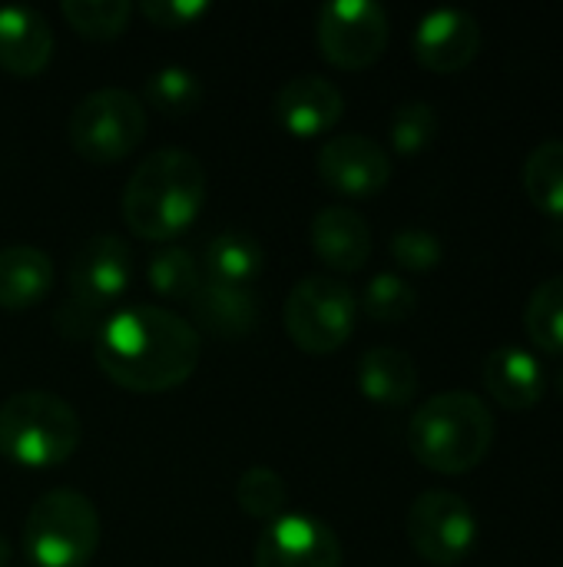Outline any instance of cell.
<instances>
[{"mask_svg": "<svg viewBox=\"0 0 563 567\" xmlns=\"http://www.w3.org/2000/svg\"><path fill=\"white\" fill-rule=\"evenodd\" d=\"M202 355L196 326L159 306H129L103 319L93 339L100 372L136 395L173 392L192 379Z\"/></svg>", "mask_w": 563, "mask_h": 567, "instance_id": "1", "label": "cell"}, {"mask_svg": "<svg viewBox=\"0 0 563 567\" xmlns=\"http://www.w3.org/2000/svg\"><path fill=\"white\" fill-rule=\"evenodd\" d=\"M206 203V169L196 153L166 146L149 153L123 189V223L133 236L166 243L183 236Z\"/></svg>", "mask_w": 563, "mask_h": 567, "instance_id": "2", "label": "cell"}, {"mask_svg": "<svg viewBox=\"0 0 563 567\" xmlns=\"http://www.w3.org/2000/svg\"><path fill=\"white\" fill-rule=\"evenodd\" d=\"M494 415L475 392H438L408 422V449L418 465L438 475H465L494 449Z\"/></svg>", "mask_w": 563, "mask_h": 567, "instance_id": "3", "label": "cell"}, {"mask_svg": "<svg viewBox=\"0 0 563 567\" xmlns=\"http://www.w3.org/2000/svg\"><path fill=\"white\" fill-rule=\"evenodd\" d=\"M83 442L80 415L50 392H17L0 405V455L20 468H56Z\"/></svg>", "mask_w": 563, "mask_h": 567, "instance_id": "4", "label": "cell"}, {"mask_svg": "<svg viewBox=\"0 0 563 567\" xmlns=\"http://www.w3.org/2000/svg\"><path fill=\"white\" fill-rule=\"evenodd\" d=\"M100 512L73 488L43 492L23 525V551L33 567H86L100 548Z\"/></svg>", "mask_w": 563, "mask_h": 567, "instance_id": "5", "label": "cell"}, {"mask_svg": "<svg viewBox=\"0 0 563 567\" xmlns=\"http://www.w3.org/2000/svg\"><path fill=\"white\" fill-rule=\"evenodd\" d=\"M73 150L96 166L126 159L146 136V106L119 86L86 93L66 123Z\"/></svg>", "mask_w": 563, "mask_h": 567, "instance_id": "6", "label": "cell"}, {"mask_svg": "<svg viewBox=\"0 0 563 567\" xmlns=\"http://www.w3.org/2000/svg\"><path fill=\"white\" fill-rule=\"evenodd\" d=\"M355 292L335 276H305L292 286L282 309L285 336L309 355L338 352L355 332Z\"/></svg>", "mask_w": 563, "mask_h": 567, "instance_id": "7", "label": "cell"}, {"mask_svg": "<svg viewBox=\"0 0 563 567\" xmlns=\"http://www.w3.org/2000/svg\"><path fill=\"white\" fill-rule=\"evenodd\" d=\"M392 23L375 0H335L315 17V40L322 56L338 70H368L385 56Z\"/></svg>", "mask_w": 563, "mask_h": 567, "instance_id": "8", "label": "cell"}, {"mask_svg": "<svg viewBox=\"0 0 563 567\" xmlns=\"http://www.w3.org/2000/svg\"><path fill=\"white\" fill-rule=\"evenodd\" d=\"M408 542L421 561L458 567L478 545L475 508L445 488L421 492L408 508Z\"/></svg>", "mask_w": 563, "mask_h": 567, "instance_id": "9", "label": "cell"}, {"mask_svg": "<svg viewBox=\"0 0 563 567\" xmlns=\"http://www.w3.org/2000/svg\"><path fill=\"white\" fill-rule=\"evenodd\" d=\"M319 179L338 196L368 199L392 183V156L372 136L335 133L319 150Z\"/></svg>", "mask_w": 563, "mask_h": 567, "instance_id": "10", "label": "cell"}, {"mask_svg": "<svg viewBox=\"0 0 563 567\" xmlns=\"http://www.w3.org/2000/svg\"><path fill=\"white\" fill-rule=\"evenodd\" d=\"M256 567H342V542L315 515H282L262 532Z\"/></svg>", "mask_w": 563, "mask_h": 567, "instance_id": "11", "label": "cell"}, {"mask_svg": "<svg viewBox=\"0 0 563 567\" xmlns=\"http://www.w3.org/2000/svg\"><path fill=\"white\" fill-rule=\"evenodd\" d=\"M133 286V249L116 233H100L86 239L70 262V296L106 309L123 299Z\"/></svg>", "mask_w": 563, "mask_h": 567, "instance_id": "12", "label": "cell"}, {"mask_svg": "<svg viewBox=\"0 0 563 567\" xmlns=\"http://www.w3.org/2000/svg\"><path fill=\"white\" fill-rule=\"evenodd\" d=\"M481 40L484 37H481V23L475 13L458 10V7H441L418 20L411 50L425 70L451 76L475 63V56L481 53Z\"/></svg>", "mask_w": 563, "mask_h": 567, "instance_id": "13", "label": "cell"}, {"mask_svg": "<svg viewBox=\"0 0 563 567\" xmlns=\"http://www.w3.org/2000/svg\"><path fill=\"white\" fill-rule=\"evenodd\" d=\"M272 113L289 136L315 140L342 123L345 96L332 80H325L319 73H305V76H292L279 86V93L272 100Z\"/></svg>", "mask_w": 563, "mask_h": 567, "instance_id": "14", "label": "cell"}, {"mask_svg": "<svg viewBox=\"0 0 563 567\" xmlns=\"http://www.w3.org/2000/svg\"><path fill=\"white\" fill-rule=\"evenodd\" d=\"M312 252L332 272H358L368 266L375 239L368 223L348 206H325L312 219Z\"/></svg>", "mask_w": 563, "mask_h": 567, "instance_id": "15", "label": "cell"}, {"mask_svg": "<svg viewBox=\"0 0 563 567\" xmlns=\"http://www.w3.org/2000/svg\"><path fill=\"white\" fill-rule=\"evenodd\" d=\"M53 60V30L33 7L0 10V70L20 80L40 76Z\"/></svg>", "mask_w": 563, "mask_h": 567, "instance_id": "16", "label": "cell"}, {"mask_svg": "<svg viewBox=\"0 0 563 567\" xmlns=\"http://www.w3.org/2000/svg\"><path fill=\"white\" fill-rule=\"evenodd\" d=\"M484 389L508 412H531L544 399L541 362L518 346H501L484 359Z\"/></svg>", "mask_w": 563, "mask_h": 567, "instance_id": "17", "label": "cell"}, {"mask_svg": "<svg viewBox=\"0 0 563 567\" xmlns=\"http://www.w3.org/2000/svg\"><path fill=\"white\" fill-rule=\"evenodd\" d=\"M358 392L382 409H402L418 392V365L395 346H375L358 359Z\"/></svg>", "mask_w": 563, "mask_h": 567, "instance_id": "18", "label": "cell"}, {"mask_svg": "<svg viewBox=\"0 0 563 567\" xmlns=\"http://www.w3.org/2000/svg\"><path fill=\"white\" fill-rule=\"evenodd\" d=\"M189 306H192L196 322L219 339H242L259 326V299L246 286L202 279Z\"/></svg>", "mask_w": 563, "mask_h": 567, "instance_id": "19", "label": "cell"}, {"mask_svg": "<svg viewBox=\"0 0 563 567\" xmlns=\"http://www.w3.org/2000/svg\"><path fill=\"white\" fill-rule=\"evenodd\" d=\"M53 259L37 246H3L0 249V309L23 312L40 306L53 289Z\"/></svg>", "mask_w": 563, "mask_h": 567, "instance_id": "20", "label": "cell"}, {"mask_svg": "<svg viewBox=\"0 0 563 567\" xmlns=\"http://www.w3.org/2000/svg\"><path fill=\"white\" fill-rule=\"evenodd\" d=\"M202 266H206V279H212V282L252 289V282L262 276L265 249L249 233H219L209 239V246L202 252Z\"/></svg>", "mask_w": 563, "mask_h": 567, "instance_id": "21", "label": "cell"}, {"mask_svg": "<svg viewBox=\"0 0 563 567\" xmlns=\"http://www.w3.org/2000/svg\"><path fill=\"white\" fill-rule=\"evenodd\" d=\"M524 193L544 216L563 219V140H544L528 153Z\"/></svg>", "mask_w": 563, "mask_h": 567, "instance_id": "22", "label": "cell"}, {"mask_svg": "<svg viewBox=\"0 0 563 567\" xmlns=\"http://www.w3.org/2000/svg\"><path fill=\"white\" fill-rule=\"evenodd\" d=\"M146 103L169 120H183L202 106V80L186 66H163L143 83Z\"/></svg>", "mask_w": 563, "mask_h": 567, "instance_id": "23", "label": "cell"}, {"mask_svg": "<svg viewBox=\"0 0 563 567\" xmlns=\"http://www.w3.org/2000/svg\"><path fill=\"white\" fill-rule=\"evenodd\" d=\"M149 289L169 302H189L202 286V269L192 249L186 246H163L146 269Z\"/></svg>", "mask_w": 563, "mask_h": 567, "instance_id": "24", "label": "cell"}, {"mask_svg": "<svg viewBox=\"0 0 563 567\" xmlns=\"http://www.w3.org/2000/svg\"><path fill=\"white\" fill-rule=\"evenodd\" d=\"M524 329L541 352L563 355V276L544 279L531 292L524 306Z\"/></svg>", "mask_w": 563, "mask_h": 567, "instance_id": "25", "label": "cell"}, {"mask_svg": "<svg viewBox=\"0 0 563 567\" xmlns=\"http://www.w3.org/2000/svg\"><path fill=\"white\" fill-rule=\"evenodd\" d=\"M236 505L242 515L256 518V522H279L282 515H289V485L279 472L265 468V465H256V468H246L236 482Z\"/></svg>", "mask_w": 563, "mask_h": 567, "instance_id": "26", "label": "cell"}, {"mask_svg": "<svg viewBox=\"0 0 563 567\" xmlns=\"http://www.w3.org/2000/svg\"><path fill=\"white\" fill-rule=\"evenodd\" d=\"M133 10L126 0H63L66 23L86 40H116L129 27Z\"/></svg>", "mask_w": 563, "mask_h": 567, "instance_id": "27", "label": "cell"}, {"mask_svg": "<svg viewBox=\"0 0 563 567\" xmlns=\"http://www.w3.org/2000/svg\"><path fill=\"white\" fill-rule=\"evenodd\" d=\"M362 309L372 322L382 326H395L411 319V312L418 309V292L408 279L395 276V272H378L362 296Z\"/></svg>", "mask_w": 563, "mask_h": 567, "instance_id": "28", "label": "cell"}, {"mask_svg": "<svg viewBox=\"0 0 563 567\" xmlns=\"http://www.w3.org/2000/svg\"><path fill=\"white\" fill-rule=\"evenodd\" d=\"M435 133H438V113L428 100H405L395 106L392 123H388L395 153L418 156L435 143Z\"/></svg>", "mask_w": 563, "mask_h": 567, "instance_id": "29", "label": "cell"}, {"mask_svg": "<svg viewBox=\"0 0 563 567\" xmlns=\"http://www.w3.org/2000/svg\"><path fill=\"white\" fill-rule=\"evenodd\" d=\"M388 249H392V259L408 272H435L441 266V259H445L441 239L431 229H421V226L398 229L392 236Z\"/></svg>", "mask_w": 563, "mask_h": 567, "instance_id": "30", "label": "cell"}, {"mask_svg": "<svg viewBox=\"0 0 563 567\" xmlns=\"http://www.w3.org/2000/svg\"><path fill=\"white\" fill-rule=\"evenodd\" d=\"M139 13L159 30H186V27H196L209 13V3L206 0H143Z\"/></svg>", "mask_w": 563, "mask_h": 567, "instance_id": "31", "label": "cell"}, {"mask_svg": "<svg viewBox=\"0 0 563 567\" xmlns=\"http://www.w3.org/2000/svg\"><path fill=\"white\" fill-rule=\"evenodd\" d=\"M100 312H103V309L86 306V302H80V299L70 296V299L60 306V312H56V329H60L70 342L96 339V332H100V326H103Z\"/></svg>", "mask_w": 563, "mask_h": 567, "instance_id": "32", "label": "cell"}, {"mask_svg": "<svg viewBox=\"0 0 563 567\" xmlns=\"http://www.w3.org/2000/svg\"><path fill=\"white\" fill-rule=\"evenodd\" d=\"M10 565V542L0 535V567H7Z\"/></svg>", "mask_w": 563, "mask_h": 567, "instance_id": "33", "label": "cell"}, {"mask_svg": "<svg viewBox=\"0 0 563 567\" xmlns=\"http://www.w3.org/2000/svg\"><path fill=\"white\" fill-rule=\"evenodd\" d=\"M554 385H557V395H561V402H563V365H561V372H557V382H554Z\"/></svg>", "mask_w": 563, "mask_h": 567, "instance_id": "34", "label": "cell"}, {"mask_svg": "<svg viewBox=\"0 0 563 567\" xmlns=\"http://www.w3.org/2000/svg\"><path fill=\"white\" fill-rule=\"evenodd\" d=\"M557 567H563V565H557Z\"/></svg>", "mask_w": 563, "mask_h": 567, "instance_id": "35", "label": "cell"}]
</instances>
